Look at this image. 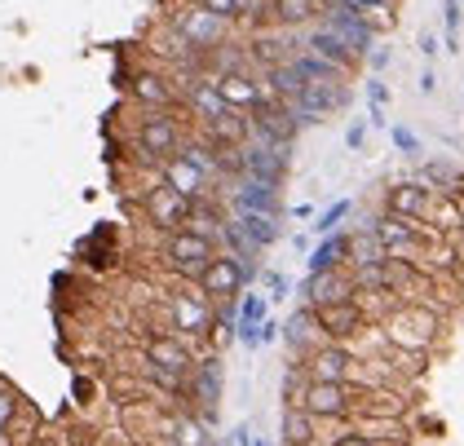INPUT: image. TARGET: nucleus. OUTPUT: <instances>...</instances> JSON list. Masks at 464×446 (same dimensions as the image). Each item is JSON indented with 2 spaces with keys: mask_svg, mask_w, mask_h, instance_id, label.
<instances>
[{
  "mask_svg": "<svg viewBox=\"0 0 464 446\" xmlns=\"http://www.w3.org/2000/svg\"><path fill=\"white\" fill-rule=\"evenodd\" d=\"M433 199L438 190H429L420 181H398L385 190V212L390 217H407V221H429L433 217Z\"/></svg>",
  "mask_w": 464,
  "mask_h": 446,
  "instance_id": "obj_11",
  "label": "nucleus"
},
{
  "mask_svg": "<svg viewBox=\"0 0 464 446\" xmlns=\"http://www.w3.org/2000/svg\"><path fill=\"white\" fill-rule=\"evenodd\" d=\"M314 433H319V420L301 407H287L284 412V446H314Z\"/></svg>",
  "mask_w": 464,
  "mask_h": 446,
  "instance_id": "obj_22",
  "label": "nucleus"
},
{
  "mask_svg": "<svg viewBox=\"0 0 464 446\" xmlns=\"http://www.w3.org/2000/svg\"><path fill=\"white\" fill-rule=\"evenodd\" d=\"M248 266L244 261H235L230 252H221L217 247V257L195 275V283H199V296L208 301V305H230L235 296H239V287L248 283Z\"/></svg>",
  "mask_w": 464,
  "mask_h": 446,
  "instance_id": "obj_1",
  "label": "nucleus"
},
{
  "mask_svg": "<svg viewBox=\"0 0 464 446\" xmlns=\"http://www.w3.org/2000/svg\"><path fill=\"white\" fill-rule=\"evenodd\" d=\"M305 389H310V376H305V367H301V363H292V372H287V380H284L287 407H301V402H305Z\"/></svg>",
  "mask_w": 464,
  "mask_h": 446,
  "instance_id": "obj_30",
  "label": "nucleus"
},
{
  "mask_svg": "<svg viewBox=\"0 0 464 446\" xmlns=\"http://www.w3.org/2000/svg\"><path fill=\"white\" fill-rule=\"evenodd\" d=\"M433 332H438V318L420 305H402L398 314L390 318V336L393 344H407V349H420V344L433 341Z\"/></svg>",
  "mask_w": 464,
  "mask_h": 446,
  "instance_id": "obj_13",
  "label": "nucleus"
},
{
  "mask_svg": "<svg viewBox=\"0 0 464 446\" xmlns=\"http://www.w3.org/2000/svg\"><path fill=\"white\" fill-rule=\"evenodd\" d=\"M319 14V0H270L266 18H275L279 27H301Z\"/></svg>",
  "mask_w": 464,
  "mask_h": 446,
  "instance_id": "obj_23",
  "label": "nucleus"
},
{
  "mask_svg": "<svg viewBox=\"0 0 464 446\" xmlns=\"http://www.w3.org/2000/svg\"><path fill=\"white\" fill-rule=\"evenodd\" d=\"M160 181L173 186L181 199H208V195H213V181L195 169L190 160H181V155H169V160L160 164Z\"/></svg>",
  "mask_w": 464,
  "mask_h": 446,
  "instance_id": "obj_14",
  "label": "nucleus"
},
{
  "mask_svg": "<svg viewBox=\"0 0 464 446\" xmlns=\"http://www.w3.org/2000/svg\"><path fill=\"white\" fill-rule=\"evenodd\" d=\"M252 438H248V429H235V433H230V446H248Z\"/></svg>",
  "mask_w": 464,
  "mask_h": 446,
  "instance_id": "obj_35",
  "label": "nucleus"
},
{
  "mask_svg": "<svg viewBox=\"0 0 464 446\" xmlns=\"http://www.w3.org/2000/svg\"><path fill=\"white\" fill-rule=\"evenodd\" d=\"M133 98L142 106H150V111H164V106H173L178 93H173L160 75H138V80H133Z\"/></svg>",
  "mask_w": 464,
  "mask_h": 446,
  "instance_id": "obj_25",
  "label": "nucleus"
},
{
  "mask_svg": "<svg viewBox=\"0 0 464 446\" xmlns=\"http://www.w3.org/2000/svg\"><path fill=\"white\" fill-rule=\"evenodd\" d=\"M173 32L190 44V49H217L221 44V35H226V23L208 14V9H199V5H186L178 18H173Z\"/></svg>",
  "mask_w": 464,
  "mask_h": 446,
  "instance_id": "obj_7",
  "label": "nucleus"
},
{
  "mask_svg": "<svg viewBox=\"0 0 464 446\" xmlns=\"http://www.w3.org/2000/svg\"><path fill=\"white\" fill-rule=\"evenodd\" d=\"M181 146V124L169 111H146V120L138 124V150L150 164H164L169 155H178Z\"/></svg>",
  "mask_w": 464,
  "mask_h": 446,
  "instance_id": "obj_2",
  "label": "nucleus"
},
{
  "mask_svg": "<svg viewBox=\"0 0 464 446\" xmlns=\"http://www.w3.org/2000/svg\"><path fill=\"white\" fill-rule=\"evenodd\" d=\"M332 446H376L367 433H341V438H332Z\"/></svg>",
  "mask_w": 464,
  "mask_h": 446,
  "instance_id": "obj_34",
  "label": "nucleus"
},
{
  "mask_svg": "<svg viewBox=\"0 0 464 446\" xmlns=\"http://www.w3.org/2000/svg\"><path fill=\"white\" fill-rule=\"evenodd\" d=\"M301 367H305V376L310 380H327V384H345V380L354 376V354L345 349V344H314L305 358H301Z\"/></svg>",
  "mask_w": 464,
  "mask_h": 446,
  "instance_id": "obj_4",
  "label": "nucleus"
},
{
  "mask_svg": "<svg viewBox=\"0 0 464 446\" xmlns=\"http://www.w3.org/2000/svg\"><path fill=\"white\" fill-rule=\"evenodd\" d=\"M32 446H53V442H49V438H36V442H32Z\"/></svg>",
  "mask_w": 464,
  "mask_h": 446,
  "instance_id": "obj_37",
  "label": "nucleus"
},
{
  "mask_svg": "<svg viewBox=\"0 0 464 446\" xmlns=\"http://www.w3.org/2000/svg\"><path fill=\"white\" fill-rule=\"evenodd\" d=\"M186 102H190V111H195L204 124H213L217 115L230 111V106L221 102V93H217L213 80H190V84H186Z\"/></svg>",
  "mask_w": 464,
  "mask_h": 446,
  "instance_id": "obj_18",
  "label": "nucleus"
},
{
  "mask_svg": "<svg viewBox=\"0 0 464 446\" xmlns=\"http://www.w3.org/2000/svg\"><path fill=\"white\" fill-rule=\"evenodd\" d=\"M18 412H23V398H18V393H14V389L0 380V424H5V429H14Z\"/></svg>",
  "mask_w": 464,
  "mask_h": 446,
  "instance_id": "obj_31",
  "label": "nucleus"
},
{
  "mask_svg": "<svg viewBox=\"0 0 464 446\" xmlns=\"http://www.w3.org/2000/svg\"><path fill=\"white\" fill-rule=\"evenodd\" d=\"M327 32H336L350 49H367L376 35L362 27V18L354 14V5H336V9H327Z\"/></svg>",
  "mask_w": 464,
  "mask_h": 446,
  "instance_id": "obj_17",
  "label": "nucleus"
},
{
  "mask_svg": "<svg viewBox=\"0 0 464 446\" xmlns=\"http://www.w3.org/2000/svg\"><path fill=\"white\" fill-rule=\"evenodd\" d=\"M354 14L362 18V27L376 35V32H390L393 27V5L390 0H362V5H354Z\"/></svg>",
  "mask_w": 464,
  "mask_h": 446,
  "instance_id": "obj_28",
  "label": "nucleus"
},
{
  "mask_svg": "<svg viewBox=\"0 0 464 446\" xmlns=\"http://www.w3.org/2000/svg\"><path fill=\"white\" fill-rule=\"evenodd\" d=\"M213 84H217V93H221V102L230 106V111H239V115L244 111H261V106L270 102V93L252 80L248 71H221Z\"/></svg>",
  "mask_w": 464,
  "mask_h": 446,
  "instance_id": "obj_12",
  "label": "nucleus"
},
{
  "mask_svg": "<svg viewBox=\"0 0 464 446\" xmlns=\"http://www.w3.org/2000/svg\"><path fill=\"white\" fill-rule=\"evenodd\" d=\"M354 278L345 275L341 266L336 270H319V275L305 278V301H310V309L314 305H336V301H354Z\"/></svg>",
  "mask_w": 464,
  "mask_h": 446,
  "instance_id": "obj_15",
  "label": "nucleus"
},
{
  "mask_svg": "<svg viewBox=\"0 0 464 446\" xmlns=\"http://www.w3.org/2000/svg\"><path fill=\"white\" fill-rule=\"evenodd\" d=\"M358 402V393L350 389V380L345 384H327V380H310V389H305V402H301V412H310L314 420H341V415H350Z\"/></svg>",
  "mask_w": 464,
  "mask_h": 446,
  "instance_id": "obj_5",
  "label": "nucleus"
},
{
  "mask_svg": "<svg viewBox=\"0 0 464 446\" xmlns=\"http://www.w3.org/2000/svg\"><path fill=\"white\" fill-rule=\"evenodd\" d=\"M0 446H14V433H9L5 424H0Z\"/></svg>",
  "mask_w": 464,
  "mask_h": 446,
  "instance_id": "obj_36",
  "label": "nucleus"
},
{
  "mask_svg": "<svg viewBox=\"0 0 464 446\" xmlns=\"http://www.w3.org/2000/svg\"><path fill=\"white\" fill-rule=\"evenodd\" d=\"M244 235H248L252 247H266V243L279 239V226H275V217H261V212H244L239 221H235Z\"/></svg>",
  "mask_w": 464,
  "mask_h": 446,
  "instance_id": "obj_26",
  "label": "nucleus"
},
{
  "mask_svg": "<svg viewBox=\"0 0 464 446\" xmlns=\"http://www.w3.org/2000/svg\"><path fill=\"white\" fill-rule=\"evenodd\" d=\"M310 53L323 58V63H332V67H350V63H354V49L336 32H327V27H319V32L310 35Z\"/></svg>",
  "mask_w": 464,
  "mask_h": 446,
  "instance_id": "obj_21",
  "label": "nucleus"
},
{
  "mask_svg": "<svg viewBox=\"0 0 464 446\" xmlns=\"http://www.w3.org/2000/svg\"><path fill=\"white\" fill-rule=\"evenodd\" d=\"M195 5L208 9V14H217L221 23H235V18H239V5H235V0H195Z\"/></svg>",
  "mask_w": 464,
  "mask_h": 446,
  "instance_id": "obj_33",
  "label": "nucleus"
},
{
  "mask_svg": "<svg viewBox=\"0 0 464 446\" xmlns=\"http://www.w3.org/2000/svg\"><path fill=\"white\" fill-rule=\"evenodd\" d=\"M146 363L150 367H160V372H173V376H190V367H195V358H190V349L181 336L173 332H150L142 344Z\"/></svg>",
  "mask_w": 464,
  "mask_h": 446,
  "instance_id": "obj_10",
  "label": "nucleus"
},
{
  "mask_svg": "<svg viewBox=\"0 0 464 446\" xmlns=\"http://www.w3.org/2000/svg\"><path fill=\"white\" fill-rule=\"evenodd\" d=\"M314 323H319V336H327L332 344H345L362 332L367 318H362L354 296V301H336V305H314Z\"/></svg>",
  "mask_w": 464,
  "mask_h": 446,
  "instance_id": "obj_8",
  "label": "nucleus"
},
{
  "mask_svg": "<svg viewBox=\"0 0 464 446\" xmlns=\"http://www.w3.org/2000/svg\"><path fill=\"white\" fill-rule=\"evenodd\" d=\"M217 257V243L204 235H190V230H169L164 235V261L178 270V275H199L208 261Z\"/></svg>",
  "mask_w": 464,
  "mask_h": 446,
  "instance_id": "obj_3",
  "label": "nucleus"
},
{
  "mask_svg": "<svg viewBox=\"0 0 464 446\" xmlns=\"http://www.w3.org/2000/svg\"><path fill=\"white\" fill-rule=\"evenodd\" d=\"M173 446H213L208 429L199 424V415H173Z\"/></svg>",
  "mask_w": 464,
  "mask_h": 446,
  "instance_id": "obj_27",
  "label": "nucleus"
},
{
  "mask_svg": "<svg viewBox=\"0 0 464 446\" xmlns=\"http://www.w3.org/2000/svg\"><path fill=\"white\" fill-rule=\"evenodd\" d=\"M345 261L350 266H381L390 257H385V243L372 235V226H362L354 235H345Z\"/></svg>",
  "mask_w": 464,
  "mask_h": 446,
  "instance_id": "obj_19",
  "label": "nucleus"
},
{
  "mask_svg": "<svg viewBox=\"0 0 464 446\" xmlns=\"http://www.w3.org/2000/svg\"><path fill=\"white\" fill-rule=\"evenodd\" d=\"M345 98H350V93H345L341 80H305V84L296 89L292 106H296L301 120H319V115H327V111H341Z\"/></svg>",
  "mask_w": 464,
  "mask_h": 446,
  "instance_id": "obj_9",
  "label": "nucleus"
},
{
  "mask_svg": "<svg viewBox=\"0 0 464 446\" xmlns=\"http://www.w3.org/2000/svg\"><path fill=\"white\" fill-rule=\"evenodd\" d=\"M142 212L146 221L155 226V230H181V221H186V212H190V199H181L173 186H164V181H155L150 190L142 195Z\"/></svg>",
  "mask_w": 464,
  "mask_h": 446,
  "instance_id": "obj_6",
  "label": "nucleus"
},
{
  "mask_svg": "<svg viewBox=\"0 0 464 446\" xmlns=\"http://www.w3.org/2000/svg\"><path fill=\"white\" fill-rule=\"evenodd\" d=\"M235 204L239 212H261V217H279V195H275V186H266V181H244L239 190H235Z\"/></svg>",
  "mask_w": 464,
  "mask_h": 446,
  "instance_id": "obj_20",
  "label": "nucleus"
},
{
  "mask_svg": "<svg viewBox=\"0 0 464 446\" xmlns=\"http://www.w3.org/2000/svg\"><path fill=\"white\" fill-rule=\"evenodd\" d=\"M169 309H173V332H208L213 323V305L204 296H169Z\"/></svg>",
  "mask_w": 464,
  "mask_h": 446,
  "instance_id": "obj_16",
  "label": "nucleus"
},
{
  "mask_svg": "<svg viewBox=\"0 0 464 446\" xmlns=\"http://www.w3.org/2000/svg\"><path fill=\"white\" fill-rule=\"evenodd\" d=\"M341 257H345V235H341V239H327L323 247H314V257H310V275H319V270H336V266H341Z\"/></svg>",
  "mask_w": 464,
  "mask_h": 446,
  "instance_id": "obj_29",
  "label": "nucleus"
},
{
  "mask_svg": "<svg viewBox=\"0 0 464 446\" xmlns=\"http://www.w3.org/2000/svg\"><path fill=\"white\" fill-rule=\"evenodd\" d=\"M287 341H292V349L305 358L310 349H314V341H319V323H314V309L305 305L301 314H292V323H287Z\"/></svg>",
  "mask_w": 464,
  "mask_h": 446,
  "instance_id": "obj_24",
  "label": "nucleus"
},
{
  "mask_svg": "<svg viewBox=\"0 0 464 446\" xmlns=\"http://www.w3.org/2000/svg\"><path fill=\"white\" fill-rule=\"evenodd\" d=\"M266 323V301L261 296H244L239 305V327H261Z\"/></svg>",
  "mask_w": 464,
  "mask_h": 446,
  "instance_id": "obj_32",
  "label": "nucleus"
}]
</instances>
